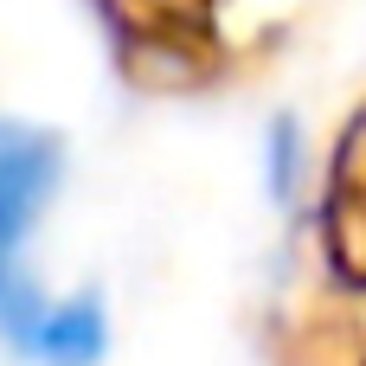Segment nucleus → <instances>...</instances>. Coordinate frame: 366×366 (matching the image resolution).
Returning <instances> with one entry per match:
<instances>
[{"label": "nucleus", "mask_w": 366, "mask_h": 366, "mask_svg": "<svg viewBox=\"0 0 366 366\" xmlns=\"http://www.w3.org/2000/svg\"><path fill=\"white\" fill-rule=\"evenodd\" d=\"M0 315H6V335L45 366H97L109 347V322H103V302L90 290L64 296V302H32V290L13 283Z\"/></svg>", "instance_id": "f257e3e1"}, {"label": "nucleus", "mask_w": 366, "mask_h": 366, "mask_svg": "<svg viewBox=\"0 0 366 366\" xmlns=\"http://www.w3.org/2000/svg\"><path fill=\"white\" fill-rule=\"evenodd\" d=\"M64 180V142L39 122L0 116V251H13L51 206Z\"/></svg>", "instance_id": "f03ea898"}, {"label": "nucleus", "mask_w": 366, "mask_h": 366, "mask_svg": "<svg viewBox=\"0 0 366 366\" xmlns=\"http://www.w3.org/2000/svg\"><path fill=\"white\" fill-rule=\"evenodd\" d=\"M6 290H13V277H6V251H0V302H6Z\"/></svg>", "instance_id": "7ed1b4c3"}]
</instances>
